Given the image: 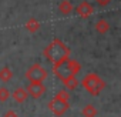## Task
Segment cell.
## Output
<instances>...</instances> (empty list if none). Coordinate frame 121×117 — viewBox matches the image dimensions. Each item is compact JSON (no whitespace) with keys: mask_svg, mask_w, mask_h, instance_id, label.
<instances>
[{"mask_svg":"<svg viewBox=\"0 0 121 117\" xmlns=\"http://www.w3.org/2000/svg\"><path fill=\"white\" fill-rule=\"evenodd\" d=\"M10 97V91L6 87H0V101H6Z\"/></svg>","mask_w":121,"mask_h":117,"instance_id":"obj_15","label":"cell"},{"mask_svg":"<svg viewBox=\"0 0 121 117\" xmlns=\"http://www.w3.org/2000/svg\"><path fill=\"white\" fill-rule=\"evenodd\" d=\"M12 97H13V100H14L16 103L22 104V103H24V101L29 99V94H27L26 89H23V87H19V89H16V90L12 93Z\"/></svg>","mask_w":121,"mask_h":117,"instance_id":"obj_8","label":"cell"},{"mask_svg":"<svg viewBox=\"0 0 121 117\" xmlns=\"http://www.w3.org/2000/svg\"><path fill=\"white\" fill-rule=\"evenodd\" d=\"M61 81H63V84H64L66 90H69V91L76 90V89H77V86H78V80H77V77H76V76H69L67 79H64V80H61Z\"/></svg>","mask_w":121,"mask_h":117,"instance_id":"obj_10","label":"cell"},{"mask_svg":"<svg viewBox=\"0 0 121 117\" xmlns=\"http://www.w3.org/2000/svg\"><path fill=\"white\" fill-rule=\"evenodd\" d=\"M81 114H83V117H95L97 116V108L93 104H87V106L83 107Z\"/></svg>","mask_w":121,"mask_h":117,"instance_id":"obj_13","label":"cell"},{"mask_svg":"<svg viewBox=\"0 0 121 117\" xmlns=\"http://www.w3.org/2000/svg\"><path fill=\"white\" fill-rule=\"evenodd\" d=\"M44 57L53 64L64 60V58L70 57V49L58 39H54L46 49H44Z\"/></svg>","mask_w":121,"mask_h":117,"instance_id":"obj_1","label":"cell"},{"mask_svg":"<svg viewBox=\"0 0 121 117\" xmlns=\"http://www.w3.org/2000/svg\"><path fill=\"white\" fill-rule=\"evenodd\" d=\"M47 107H48V110H50L56 117H61V116L70 108V104H69L67 100H61V99H58V97H54L53 100L48 101Z\"/></svg>","mask_w":121,"mask_h":117,"instance_id":"obj_4","label":"cell"},{"mask_svg":"<svg viewBox=\"0 0 121 117\" xmlns=\"http://www.w3.org/2000/svg\"><path fill=\"white\" fill-rule=\"evenodd\" d=\"M81 86L91 94V96H98L104 87H105V81L95 73H90L87 76H84V79L81 80Z\"/></svg>","mask_w":121,"mask_h":117,"instance_id":"obj_3","label":"cell"},{"mask_svg":"<svg viewBox=\"0 0 121 117\" xmlns=\"http://www.w3.org/2000/svg\"><path fill=\"white\" fill-rule=\"evenodd\" d=\"M4 117H19V116H17V113L14 110H7L4 113Z\"/></svg>","mask_w":121,"mask_h":117,"instance_id":"obj_17","label":"cell"},{"mask_svg":"<svg viewBox=\"0 0 121 117\" xmlns=\"http://www.w3.org/2000/svg\"><path fill=\"white\" fill-rule=\"evenodd\" d=\"M58 10H60L61 14L69 16L74 10V6L71 4V2H69V0H63V2H60V4H58Z\"/></svg>","mask_w":121,"mask_h":117,"instance_id":"obj_9","label":"cell"},{"mask_svg":"<svg viewBox=\"0 0 121 117\" xmlns=\"http://www.w3.org/2000/svg\"><path fill=\"white\" fill-rule=\"evenodd\" d=\"M48 73L41 64H33L27 72H26V79L29 81H44L47 79Z\"/></svg>","mask_w":121,"mask_h":117,"instance_id":"obj_5","label":"cell"},{"mask_svg":"<svg viewBox=\"0 0 121 117\" xmlns=\"http://www.w3.org/2000/svg\"><path fill=\"white\" fill-rule=\"evenodd\" d=\"M80 70H81V64L77 60H71L70 57L64 58V60L58 62L53 66V73L60 80H64L69 76H77V73Z\"/></svg>","mask_w":121,"mask_h":117,"instance_id":"obj_2","label":"cell"},{"mask_svg":"<svg viewBox=\"0 0 121 117\" xmlns=\"http://www.w3.org/2000/svg\"><path fill=\"white\" fill-rule=\"evenodd\" d=\"M77 14L80 16V17H83V19H87V17H90L93 13H94V7L88 3V2H81L78 6H77Z\"/></svg>","mask_w":121,"mask_h":117,"instance_id":"obj_7","label":"cell"},{"mask_svg":"<svg viewBox=\"0 0 121 117\" xmlns=\"http://www.w3.org/2000/svg\"><path fill=\"white\" fill-rule=\"evenodd\" d=\"M110 2L111 0H95V3H98L100 6H107V4H110Z\"/></svg>","mask_w":121,"mask_h":117,"instance_id":"obj_18","label":"cell"},{"mask_svg":"<svg viewBox=\"0 0 121 117\" xmlns=\"http://www.w3.org/2000/svg\"><path fill=\"white\" fill-rule=\"evenodd\" d=\"M26 29H27V32H30V33H36L39 29H40V23H39V20H36V19H29L27 20V23H26Z\"/></svg>","mask_w":121,"mask_h":117,"instance_id":"obj_14","label":"cell"},{"mask_svg":"<svg viewBox=\"0 0 121 117\" xmlns=\"http://www.w3.org/2000/svg\"><path fill=\"white\" fill-rule=\"evenodd\" d=\"M26 91L33 99H39V97H41L46 93V87H44V84L41 81H30V84L27 86Z\"/></svg>","mask_w":121,"mask_h":117,"instance_id":"obj_6","label":"cell"},{"mask_svg":"<svg viewBox=\"0 0 121 117\" xmlns=\"http://www.w3.org/2000/svg\"><path fill=\"white\" fill-rule=\"evenodd\" d=\"M95 30L100 33V34H105L108 30H110V23L105 20V19H101L95 23Z\"/></svg>","mask_w":121,"mask_h":117,"instance_id":"obj_11","label":"cell"},{"mask_svg":"<svg viewBox=\"0 0 121 117\" xmlns=\"http://www.w3.org/2000/svg\"><path fill=\"white\" fill-rule=\"evenodd\" d=\"M12 77H13V72H12L10 67L4 66L3 69H0V80H2V81L7 83V81L12 80Z\"/></svg>","mask_w":121,"mask_h":117,"instance_id":"obj_12","label":"cell"},{"mask_svg":"<svg viewBox=\"0 0 121 117\" xmlns=\"http://www.w3.org/2000/svg\"><path fill=\"white\" fill-rule=\"evenodd\" d=\"M56 97H58V99H61V100H67L69 101V99H70V93H69V90H60L57 94H56Z\"/></svg>","mask_w":121,"mask_h":117,"instance_id":"obj_16","label":"cell"}]
</instances>
